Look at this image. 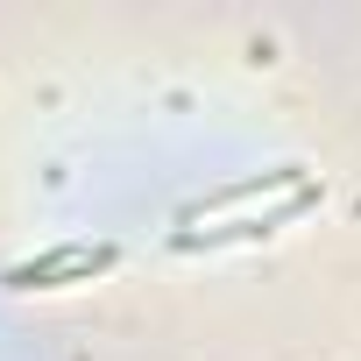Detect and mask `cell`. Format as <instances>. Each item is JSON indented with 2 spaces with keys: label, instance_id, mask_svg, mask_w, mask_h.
Returning a JSON list of instances; mask_svg holds the SVG:
<instances>
[{
  "label": "cell",
  "instance_id": "cell-3",
  "mask_svg": "<svg viewBox=\"0 0 361 361\" xmlns=\"http://www.w3.org/2000/svg\"><path fill=\"white\" fill-rule=\"evenodd\" d=\"M312 177L298 170V163H283V170H262V177H241V185H220V192H206L199 206H185V220H206V213H234V206H255V199H290V192H305Z\"/></svg>",
  "mask_w": 361,
  "mask_h": 361
},
{
  "label": "cell",
  "instance_id": "cell-1",
  "mask_svg": "<svg viewBox=\"0 0 361 361\" xmlns=\"http://www.w3.org/2000/svg\"><path fill=\"white\" fill-rule=\"evenodd\" d=\"M114 262H121L114 241H57V248L15 262V269H8V290H64V283H92V276H106Z\"/></svg>",
  "mask_w": 361,
  "mask_h": 361
},
{
  "label": "cell",
  "instance_id": "cell-2",
  "mask_svg": "<svg viewBox=\"0 0 361 361\" xmlns=\"http://www.w3.org/2000/svg\"><path fill=\"white\" fill-rule=\"evenodd\" d=\"M312 206H319V185H305V192H290V199H276V206H262V213H234V220H220V227H177V248H185V255H213V248L269 241L276 227L305 220Z\"/></svg>",
  "mask_w": 361,
  "mask_h": 361
}]
</instances>
